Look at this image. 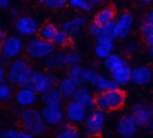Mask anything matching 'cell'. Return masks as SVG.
I'll use <instances>...</instances> for the list:
<instances>
[{
  "instance_id": "6da1fadb",
  "label": "cell",
  "mask_w": 153,
  "mask_h": 138,
  "mask_svg": "<svg viewBox=\"0 0 153 138\" xmlns=\"http://www.w3.org/2000/svg\"><path fill=\"white\" fill-rule=\"evenodd\" d=\"M126 99V93L120 88L99 92L94 96L96 108L103 112L122 108L125 104Z\"/></svg>"
},
{
  "instance_id": "7a4b0ae2",
  "label": "cell",
  "mask_w": 153,
  "mask_h": 138,
  "mask_svg": "<svg viewBox=\"0 0 153 138\" xmlns=\"http://www.w3.org/2000/svg\"><path fill=\"white\" fill-rule=\"evenodd\" d=\"M32 69L28 61L23 58H16L7 64L6 78L10 84L18 87H24L31 74Z\"/></svg>"
},
{
  "instance_id": "3957f363",
  "label": "cell",
  "mask_w": 153,
  "mask_h": 138,
  "mask_svg": "<svg viewBox=\"0 0 153 138\" xmlns=\"http://www.w3.org/2000/svg\"><path fill=\"white\" fill-rule=\"evenodd\" d=\"M24 130L34 136L41 135L46 131V123L40 112L33 108H25L19 114Z\"/></svg>"
},
{
  "instance_id": "277c9868",
  "label": "cell",
  "mask_w": 153,
  "mask_h": 138,
  "mask_svg": "<svg viewBox=\"0 0 153 138\" xmlns=\"http://www.w3.org/2000/svg\"><path fill=\"white\" fill-rule=\"evenodd\" d=\"M55 47L52 42L46 41L40 37H31L25 45V52L31 59H44L55 52Z\"/></svg>"
},
{
  "instance_id": "5b68a950",
  "label": "cell",
  "mask_w": 153,
  "mask_h": 138,
  "mask_svg": "<svg viewBox=\"0 0 153 138\" xmlns=\"http://www.w3.org/2000/svg\"><path fill=\"white\" fill-rule=\"evenodd\" d=\"M58 81L56 76L51 72L42 73L37 70H32L24 87L29 88L37 94H41L49 88L55 87Z\"/></svg>"
},
{
  "instance_id": "8992f818",
  "label": "cell",
  "mask_w": 153,
  "mask_h": 138,
  "mask_svg": "<svg viewBox=\"0 0 153 138\" xmlns=\"http://www.w3.org/2000/svg\"><path fill=\"white\" fill-rule=\"evenodd\" d=\"M25 49V46L20 37L10 35L6 37L0 49V53L7 61H12L19 57Z\"/></svg>"
},
{
  "instance_id": "52a82bcc",
  "label": "cell",
  "mask_w": 153,
  "mask_h": 138,
  "mask_svg": "<svg viewBox=\"0 0 153 138\" xmlns=\"http://www.w3.org/2000/svg\"><path fill=\"white\" fill-rule=\"evenodd\" d=\"M104 112L102 111L94 110L87 116L86 119L84 121L85 128L87 134L90 136L98 135L102 131L105 124Z\"/></svg>"
},
{
  "instance_id": "ba28073f",
  "label": "cell",
  "mask_w": 153,
  "mask_h": 138,
  "mask_svg": "<svg viewBox=\"0 0 153 138\" xmlns=\"http://www.w3.org/2000/svg\"><path fill=\"white\" fill-rule=\"evenodd\" d=\"M129 115L138 127L148 126L153 120V108L146 104L139 103L131 108Z\"/></svg>"
},
{
  "instance_id": "9c48e42d",
  "label": "cell",
  "mask_w": 153,
  "mask_h": 138,
  "mask_svg": "<svg viewBox=\"0 0 153 138\" xmlns=\"http://www.w3.org/2000/svg\"><path fill=\"white\" fill-rule=\"evenodd\" d=\"M14 28L21 37L31 38L37 34L39 26L35 19L31 16H19L15 19Z\"/></svg>"
},
{
  "instance_id": "30bf717a",
  "label": "cell",
  "mask_w": 153,
  "mask_h": 138,
  "mask_svg": "<svg viewBox=\"0 0 153 138\" xmlns=\"http://www.w3.org/2000/svg\"><path fill=\"white\" fill-rule=\"evenodd\" d=\"M88 112L83 105L74 100L69 102L65 108V116L71 124H79L84 122L88 115Z\"/></svg>"
},
{
  "instance_id": "8fae6325",
  "label": "cell",
  "mask_w": 153,
  "mask_h": 138,
  "mask_svg": "<svg viewBox=\"0 0 153 138\" xmlns=\"http://www.w3.org/2000/svg\"><path fill=\"white\" fill-rule=\"evenodd\" d=\"M134 23V16L128 12H124L120 15L116 20L117 38L125 40L129 36Z\"/></svg>"
},
{
  "instance_id": "7c38bea8",
  "label": "cell",
  "mask_w": 153,
  "mask_h": 138,
  "mask_svg": "<svg viewBox=\"0 0 153 138\" xmlns=\"http://www.w3.org/2000/svg\"><path fill=\"white\" fill-rule=\"evenodd\" d=\"M138 126L130 115L124 116L118 122L117 131L122 138H134L137 135Z\"/></svg>"
},
{
  "instance_id": "4fadbf2b",
  "label": "cell",
  "mask_w": 153,
  "mask_h": 138,
  "mask_svg": "<svg viewBox=\"0 0 153 138\" xmlns=\"http://www.w3.org/2000/svg\"><path fill=\"white\" fill-rule=\"evenodd\" d=\"M46 125L58 127L64 122V114L60 108H49L44 106L40 111Z\"/></svg>"
},
{
  "instance_id": "5bb4252c",
  "label": "cell",
  "mask_w": 153,
  "mask_h": 138,
  "mask_svg": "<svg viewBox=\"0 0 153 138\" xmlns=\"http://www.w3.org/2000/svg\"><path fill=\"white\" fill-rule=\"evenodd\" d=\"M73 100L83 105L89 112L96 109L94 97L93 96L91 91L87 86L81 85L78 87L73 96Z\"/></svg>"
},
{
  "instance_id": "9a60e30c",
  "label": "cell",
  "mask_w": 153,
  "mask_h": 138,
  "mask_svg": "<svg viewBox=\"0 0 153 138\" xmlns=\"http://www.w3.org/2000/svg\"><path fill=\"white\" fill-rule=\"evenodd\" d=\"M16 104L22 108L31 107L37 100V93L27 87H20L14 95Z\"/></svg>"
},
{
  "instance_id": "2e32d148",
  "label": "cell",
  "mask_w": 153,
  "mask_h": 138,
  "mask_svg": "<svg viewBox=\"0 0 153 138\" xmlns=\"http://www.w3.org/2000/svg\"><path fill=\"white\" fill-rule=\"evenodd\" d=\"M152 79V72L149 67L138 66L131 69V82L137 86H145Z\"/></svg>"
},
{
  "instance_id": "e0dca14e",
  "label": "cell",
  "mask_w": 153,
  "mask_h": 138,
  "mask_svg": "<svg viewBox=\"0 0 153 138\" xmlns=\"http://www.w3.org/2000/svg\"><path fill=\"white\" fill-rule=\"evenodd\" d=\"M97 43L94 46V55L98 59L104 60L113 52L114 48V40L102 36L96 37Z\"/></svg>"
},
{
  "instance_id": "ac0fdd59",
  "label": "cell",
  "mask_w": 153,
  "mask_h": 138,
  "mask_svg": "<svg viewBox=\"0 0 153 138\" xmlns=\"http://www.w3.org/2000/svg\"><path fill=\"white\" fill-rule=\"evenodd\" d=\"M63 99L56 87H52L40 94V100L46 107L61 108Z\"/></svg>"
},
{
  "instance_id": "d6986e66",
  "label": "cell",
  "mask_w": 153,
  "mask_h": 138,
  "mask_svg": "<svg viewBox=\"0 0 153 138\" xmlns=\"http://www.w3.org/2000/svg\"><path fill=\"white\" fill-rule=\"evenodd\" d=\"M110 73L111 79L117 85L118 87L125 86L131 82V68L126 63Z\"/></svg>"
},
{
  "instance_id": "ffe728a7",
  "label": "cell",
  "mask_w": 153,
  "mask_h": 138,
  "mask_svg": "<svg viewBox=\"0 0 153 138\" xmlns=\"http://www.w3.org/2000/svg\"><path fill=\"white\" fill-rule=\"evenodd\" d=\"M116 14V9L114 6H105L97 12V14L94 16V21L100 25L102 26L105 24L115 20Z\"/></svg>"
},
{
  "instance_id": "44dd1931",
  "label": "cell",
  "mask_w": 153,
  "mask_h": 138,
  "mask_svg": "<svg viewBox=\"0 0 153 138\" xmlns=\"http://www.w3.org/2000/svg\"><path fill=\"white\" fill-rule=\"evenodd\" d=\"M57 88L62 96L63 99L66 100L73 99V96L77 90L78 86L68 78H64L57 83Z\"/></svg>"
},
{
  "instance_id": "7402d4cb",
  "label": "cell",
  "mask_w": 153,
  "mask_h": 138,
  "mask_svg": "<svg viewBox=\"0 0 153 138\" xmlns=\"http://www.w3.org/2000/svg\"><path fill=\"white\" fill-rule=\"evenodd\" d=\"M87 23V20L83 16H76L70 19L63 24L62 30L70 34V36L76 34L81 28H83Z\"/></svg>"
},
{
  "instance_id": "603a6c76",
  "label": "cell",
  "mask_w": 153,
  "mask_h": 138,
  "mask_svg": "<svg viewBox=\"0 0 153 138\" xmlns=\"http://www.w3.org/2000/svg\"><path fill=\"white\" fill-rule=\"evenodd\" d=\"M58 31L59 29L55 24H54L53 22H47L39 27L37 34H38V37L40 38L46 40V41L52 42Z\"/></svg>"
},
{
  "instance_id": "cb8c5ba5",
  "label": "cell",
  "mask_w": 153,
  "mask_h": 138,
  "mask_svg": "<svg viewBox=\"0 0 153 138\" xmlns=\"http://www.w3.org/2000/svg\"><path fill=\"white\" fill-rule=\"evenodd\" d=\"M85 69L80 64L68 67L67 78L74 82L78 87L85 83Z\"/></svg>"
},
{
  "instance_id": "d4e9b609",
  "label": "cell",
  "mask_w": 153,
  "mask_h": 138,
  "mask_svg": "<svg viewBox=\"0 0 153 138\" xmlns=\"http://www.w3.org/2000/svg\"><path fill=\"white\" fill-rule=\"evenodd\" d=\"M124 64H126V61L120 55L113 52L103 60V66L105 69L110 73L120 67Z\"/></svg>"
},
{
  "instance_id": "484cf974",
  "label": "cell",
  "mask_w": 153,
  "mask_h": 138,
  "mask_svg": "<svg viewBox=\"0 0 153 138\" xmlns=\"http://www.w3.org/2000/svg\"><path fill=\"white\" fill-rule=\"evenodd\" d=\"M55 138H80L79 131L70 122H63L58 126V131Z\"/></svg>"
},
{
  "instance_id": "4316f807",
  "label": "cell",
  "mask_w": 153,
  "mask_h": 138,
  "mask_svg": "<svg viewBox=\"0 0 153 138\" xmlns=\"http://www.w3.org/2000/svg\"><path fill=\"white\" fill-rule=\"evenodd\" d=\"M93 87L97 88L99 92L111 91L117 88H120L111 78H107L102 75L99 76Z\"/></svg>"
},
{
  "instance_id": "83f0119b",
  "label": "cell",
  "mask_w": 153,
  "mask_h": 138,
  "mask_svg": "<svg viewBox=\"0 0 153 138\" xmlns=\"http://www.w3.org/2000/svg\"><path fill=\"white\" fill-rule=\"evenodd\" d=\"M141 34L145 43L149 47L153 46V23L144 21L141 27Z\"/></svg>"
},
{
  "instance_id": "f1b7e54d",
  "label": "cell",
  "mask_w": 153,
  "mask_h": 138,
  "mask_svg": "<svg viewBox=\"0 0 153 138\" xmlns=\"http://www.w3.org/2000/svg\"><path fill=\"white\" fill-rule=\"evenodd\" d=\"M99 36L107 37L111 40H114L117 38V28H116V20H114L109 23L102 26L101 33Z\"/></svg>"
},
{
  "instance_id": "f546056e",
  "label": "cell",
  "mask_w": 153,
  "mask_h": 138,
  "mask_svg": "<svg viewBox=\"0 0 153 138\" xmlns=\"http://www.w3.org/2000/svg\"><path fill=\"white\" fill-rule=\"evenodd\" d=\"M81 61V55L75 50H70L65 52L64 56V67H70L79 64Z\"/></svg>"
},
{
  "instance_id": "4dcf8cb0",
  "label": "cell",
  "mask_w": 153,
  "mask_h": 138,
  "mask_svg": "<svg viewBox=\"0 0 153 138\" xmlns=\"http://www.w3.org/2000/svg\"><path fill=\"white\" fill-rule=\"evenodd\" d=\"M71 42V36L67 34L64 30H59L55 35L52 43L55 46H67Z\"/></svg>"
},
{
  "instance_id": "1f68e13d",
  "label": "cell",
  "mask_w": 153,
  "mask_h": 138,
  "mask_svg": "<svg viewBox=\"0 0 153 138\" xmlns=\"http://www.w3.org/2000/svg\"><path fill=\"white\" fill-rule=\"evenodd\" d=\"M68 4L73 8L85 12L91 10L94 6L88 0H68Z\"/></svg>"
},
{
  "instance_id": "d6a6232c",
  "label": "cell",
  "mask_w": 153,
  "mask_h": 138,
  "mask_svg": "<svg viewBox=\"0 0 153 138\" xmlns=\"http://www.w3.org/2000/svg\"><path fill=\"white\" fill-rule=\"evenodd\" d=\"M12 91L10 85L6 83L0 84V102H6L11 98Z\"/></svg>"
},
{
  "instance_id": "836d02e7",
  "label": "cell",
  "mask_w": 153,
  "mask_h": 138,
  "mask_svg": "<svg viewBox=\"0 0 153 138\" xmlns=\"http://www.w3.org/2000/svg\"><path fill=\"white\" fill-rule=\"evenodd\" d=\"M100 75V73L94 69H87L85 71V82L89 84L91 86H94Z\"/></svg>"
},
{
  "instance_id": "e575fe53",
  "label": "cell",
  "mask_w": 153,
  "mask_h": 138,
  "mask_svg": "<svg viewBox=\"0 0 153 138\" xmlns=\"http://www.w3.org/2000/svg\"><path fill=\"white\" fill-rule=\"evenodd\" d=\"M46 6L53 10L61 9L68 3V0H43Z\"/></svg>"
},
{
  "instance_id": "d590c367",
  "label": "cell",
  "mask_w": 153,
  "mask_h": 138,
  "mask_svg": "<svg viewBox=\"0 0 153 138\" xmlns=\"http://www.w3.org/2000/svg\"><path fill=\"white\" fill-rule=\"evenodd\" d=\"M43 65H44L45 68L49 72H52L58 68V64H57L55 56H54V54L44 58Z\"/></svg>"
},
{
  "instance_id": "8d00e7d4",
  "label": "cell",
  "mask_w": 153,
  "mask_h": 138,
  "mask_svg": "<svg viewBox=\"0 0 153 138\" xmlns=\"http://www.w3.org/2000/svg\"><path fill=\"white\" fill-rule=\"evenodd\" d=\"M101 25L97 24V22H95L94 21H93L91 23H90L89 25L88 26V33H89L91 36H93V37H98L100 34V33H101Z\"/></svg>"
},
{
  "instance_id": "74e56055",
  "label": "cell",
  "mask_w": 153,
  "mask_h": 138,
  "mask_svg": "<svg viewBox=\"0 0 153 138\" xmlns=\"http://www.w3.org/2000/svg\"><path fill=\"white\" fill-rule=\"evenodd\" d=\"M56 62L58 64V68L64 67V56H65V52L62 51H58V52H55L54 53Z\"/></svg>"
},
{
  "instance_id": "f35d334b",
  "label": "cell",
  "mask_w": 153,
  "mask_h": 138,
  "mask_svg": "<svg viewBox=\"0 0 153 138\" xmlns=\"http://www.w3.org/2000/svg\"><path fill=\"white\" fill-rule=\"evenodd\" d=\"M17 132L15 129L0 131V138H16Z\"/></svg>"
},
{
  "instance_id": "ab89813d",
  "label": "cell",
  "mask_w": 153,
  "mask_h": 138,
  "mask_svg": "<svg viewBox=\"0 0 153 138\" xmlns=\"http://www.w3.org/2000/svg\"><path fill=\"white\" fill-rule=\"evenodd\" d=\"M137 49V46L134 42H129L126 46V52L128 55H133Z\"/></svg>"
},
{
  "instance_id": "60d3db41",
  "label": "cell",
  "mask_w": 153,
  "mask_h": 138,
  "mask_svg": "<svg viewBox=\"0 0 153 138\" xmlns=\"http://www.w3.org/2000/svg\"><path fill=\"white\" fill-rule=\"evenodd\" d=\"M8 13L9 16L11 19H16V18L19 17V10H18L17 8L16 7H10L8 10Z\"/></svg>"
},
{
  "instance_id": "b9f144b4",
  "label": "cell",
  "mask_w": 153,
  "mask_h": 138,
  "mask_svg": "<svg viewBox=\"0 0 153 138\" xmlns=\"http://www.w3.org/2000/svg\"><path fill=\"white\" fill-rule=\"evenodd\" d=\"M16 138H34V135L31 134V133L23 130V131H18Z\"/></svg>"
},
{
  "instance_id": "7bdbcfd3",
  "label": "cell",
  "mask_w": 153,
  "mask_h": 138,
  "mask_svg": "<svg viewBox=\"0 0 153 138\" xmlns=\"http://www.w3.org/2000/svg\"><path fill=\"white\" fill-rule=\"evenodd\" d=\"M6 79V70L4 66L0 65V84L4 83Z\"/></svg>"
},
{
  "instance_id": "ee69618b",
  "label": "cell",
  "mask_w": 153,
  "mask_h": 138,
  "mask_svg": "<svg viewBox=\"0 0 153 138\" xmlns=\"http://www.w3.org/2000/svg\"><path fill=\"white\" fill-rule=\"evenodd\" d=\"M10 4V0H0V8H7Z\"/></svg>"
},
{
  "instance_id": "f6af8a7d",
  "label": "cell",
  "mask_w": 153,
  "mask_h": 138,
  "mask_svg": "<svg viewBox=\"0 0 153 138\" xmlns=\"http://www.w3.org/2000/svg\"><path fill=\"white\" fill-rule=\"evenodd\" d=\"M5 38H6L5 32H4V30L0 27V49H1V45H2L3 42L4 41Z\"/></svg>"
},
{
  "instance_id": "bcb514c9",
  "label": "cell",
  "mask_w": 153,
  "mask_h": 138,
  "mask_svg": "<svg viewBox=\"0 0 153 138\" xmlns=\"http://www.w3.org/2000/svg\"><path fill=\"white\" fill-rule=\"evenodd\" d=\"M145 21H146V22L153 23V9H152V10L149 12V13H148Z\"/></svg>"
},
{
  "instance_id": "7dc6e473",
  "label": "cell",
  "mask_w": 153,
  "mask_h": 138,
  "mask_svg": "<svg viewBox=\"0 0 153 138\" xmlns=\"http://www.w3.org/2000/svg\"><path fill=\"white\" fill-rule=\"evenodd\" d=\"M88 1H90L93 4H94V5H95V4H102V3L104 2L105 0H88Z\"/></svg>"
},
{
  "instance_id": "c3c4849f",
  "label": "cell",
  "mask_w": 153,
  "mask_h": 138,
  "mask_svg": "<svg viewBox=\"0 0 153 138\" xmlns=\"http://www.w3.org/2000/svg\"><path fill=\"white\" fill-rule=\"evenodd\" d=\"M136 2L139 3H143V4H149V3L152 2L153 0H134Z\"/></svg>"
},
{
  "instance_id": "681fc988",
  "label": "cell",
  "mask_w": 153,
  "mask_h": 138,
  "mask_svg": "<svg viewBox=\"0 0 153 138\" xmlns=\"http://www.w3.org/2000/svg\"><path fill=\"white\" fill-rule=\"evenodd\" d=\"M149 54L153 59V46H150V48H149Z\"/></svg>"
},
{
  "instance_id": "f907efd6",
  "label": "cell",
  "mask_w": 153,
  "mask_h": 138,
  "mask_svg": "<svg viewBox=\"0 0 153 138\" xmlns=\"http://www.w3.org/2000/svg\"><path fill=\"white\" fill-rule=\"evenodd\" d=\"M148 126H149V130H150L151 131H152V132H153V120L152 121V122H151V123L149 124V125H148Z\"/></svg>"
},
{
  "instance_id": "816d5d0a",
  "label": "cell",
  "mask_w": 153,
  "mask_h": 138,
  "mask_svg": "<svg viewBox=\"0 0 153 138\" xmlns=\"http://www.w3.org/2000/svg\"><path fill=\"white\" fill-rule=\"evenodd\" d=\"M37 3H43V0H35Z\"/></svg>"
}]
</instances>
